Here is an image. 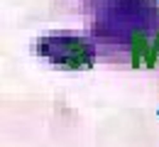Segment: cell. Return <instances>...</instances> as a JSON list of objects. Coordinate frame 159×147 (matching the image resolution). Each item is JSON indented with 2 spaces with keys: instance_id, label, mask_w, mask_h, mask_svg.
Instances as JSON below:
<instances>
[{
  "instance_id": "1",
  "label": "cell",
  "mask_w": 159,
  "mask_h": 147,
  "mask_svg": "<svg viewBox=\"0 0 159 147\" xmlns=\"http://www.w3.org/2000/svg\"><path fill=\"white\" fill-rule=\"evenodd\" d=\"M44 54H52V62L61 69H91L93 54L86 39L81 37H57V39H44L42 47Z\"/></svg>"
},
{
  "instance_id": "2",
  "label": "cell",
  "mask_w": 159,
  "mask_h": 147,
  "mask_svg": "<svg viewBox=\"0 0 159 147\" xmlns=\"http://www.w3.org/2000/svg\"><path fill=\"white\" fill-rule=\"evenodd\" d=\"M149 52H152V42L144 37V32H135L132 34V44H130V54H132V66H147L149 59Z\"/></svg>"
},
{
  "instance_id": "3",
  "label": "cell",
  "mask_w": 159,
  "mask_h": 147,
  "mask_svg": "<svg viewBox=\"0 0 159 147\" xmlns=\"http://www.w3.org/2000/svg\"><path fill=\"white\" fill-rule=\"evenodd\" d=\"M154 44H157V52H159V32H157V37H154Z\"/></svg>"
}]
</instances>
